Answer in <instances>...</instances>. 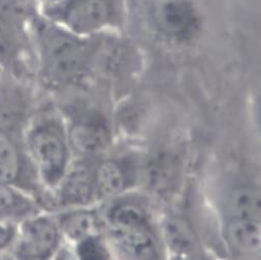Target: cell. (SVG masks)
I'll list each match as a JSON object with an SVG mask.
<instances>
[{
	"label": "cell",
	"mask_w": 261,
	"mask_h": 260,
	"mask_svg": "<svg viewBox=\"0 0 261 260\" xmlns=\"http://www.w3.org/2000/svg\"><path fill=\"white\" fill-rule=\"evenodd\" d=\"M38 103L35 84L2 73L0 76V182L31 194L45 211L49 193L28 155L26 126Z\"/></svg>",
	"instance_id": "6da1fadb"
},
{
	"label": "cell",
	"mask_w": 261,
	"mask_h": 260,
	"mask_svg": "<svg viewBox=\"0 0 261 260\" xmlns=\"http://www.w3.org/2000/svg\"><path fill=\"white\" fill-rule=\"evenodd\" d=\"M33 82L47 89H56L73 80L89 66L90 47L76 36L42 18L37 11L33 20Z\"/></svg>",
	"instance_id": "7a4b0ae2"
},
{
	"label": "cell",
	"mask_w": 261,
	"mask_h": 260,
	"mask_svg": "<svg viewBox=\"0 0 261 260\" xmlns=\"http://www.w3.org/2000/svg\"><path fill=\"white\" fill-rule=\"evenodd\" d=\"M25 143L37 176L50 193L59 184L73 158L66 123L51 107L38 105L26 126Z\"/></svg>",
	"instance_id": "3957f363"
},
{
	"label": "cell",
	"mask_w": 261,
	"mask_h": 260,
	"mask_svg": "<svg viewBox=\"0 0 261 260\" xmlns=\"http://www.w3.org/2000/svg\"><path fill=\"white\" fill-rule=\"evenodd\" d=\"M32 0H0V72L33 82Z\"/></svg>",
	"instance_id": "277c9868"
},
{
	"label": "cell",
	"mask_w": 261,
	"mask_h": 260,
	"mask_svg": "<svg viewBox=\"0 0 261 260\" xmlns=\"http://www.w3.org/2000/svg\"><path fill=\"white\" fill-rule=\"evenodd\" d=\"M37 11L42 18L80 37L120 30L126 19L125 0H57Z\"/></svg>",
	"instance_id": "5b68a950"
},
{
	"label": "cell",
	"mask_w": 261,
	"mask_h": 260,
	"mask_svg": "<svg viewBox=\"0 0 261 260\" xmlns=\"http://www.w3.org/2000/svg\"><path fill=\"white\" fill-rule=\"evenodd\" d=\"M63 243L54 213L42 211L18 224L11 253L17 260H52Z\"/></svg>",
	"instance_id": "8992f818"
},
{
	"label": "cell",
	"mask_w": 261,
	"mask_h": 260,
	"mask_svg": "<svg viewBox=\"0 0 261 260\" xmlns=\"http://www.w3.org/2000/svg\"><path fill=\"white\" fill-rule=\"evenodd\" d=\"M96 158L73 157L59 184L49 193L48 212L99 203L94 180Z\"/></svg>",
	"instance_id": "52a82bcc"
},
{
	"label": "cell",
	"mask_w": 261,
	"mask_h": 260,
	"mask_svg": "<svg viewBox=\"0 0 261 260\" xmlns=\"http://www.w3.org/2000/svg\"><path fill=\"white\" fill-rule=\"evenodd\" d=\"M105 235L112 247L115 260H168L159 227L106 226Z\"/></svg>",
	"instance_id": "ba28073f"
},
{
	"label": "cell",
	"mask_w": 261,
	"mask_h": 260,
	"mask_svg": "<svg viewBox=\"0 0 261 260\" xmlns=\"http://www.w3.org/2000/svg\"><path fill=\"white\" fill-rule=\"evenodd\" d=\"M140 169L129 157L95 159L94 180L99 203L130 192L140 179Z\"/></svg>",
	"instance_id": "9c48e42d"
},
{
	"label": "cell",
	"mask_w": 261,
	"mask_h": 260,
	"mask_svg": "<svg viewBox=\"0 0 261 260\" xmlns=\"http://www.w3.org/2000/svg\"><path fill=\"white\" fill-rule=\"evenodd\" d=\"M73 157L98 158L111 145V132L103 121L86 118L66 124Z\"/></svg>",
	"instance_id": "30bf717a"
},
{
	"label": "cell",
	"mask_w": 261,
	"mask_h": 260,
	"mask_svg": "<svg viewBox=\"0 0 261 260\" xmlns=\"http://www.w3.org/2000/svg\"><path fill=\"white\" fill-rule=\"evenodd\" d=\"M99 210L108 227L136 228L155 226L152 211L144 199L132 194V191L111 198Z\"/></svg>",
	"instance_id": "8fae6325"
},
{
	"label": "cell",
	"mask_w": 261,
	"mask_h": 260,
	"mask_svg": "<svg viewBox=\"0 0 261 260\" xmlns=\"http://www.w3.org/2000/svg\"><path fill=\"white\" fill-rule=\"evenodd\" d=\"M156 20L163 33L178 40L193 37L199 28V17L191 0H160Z\"/></svg>",
	"instance_id": "7c38bea8"
},
{
	"label": "cell",
	"mask_w": 261,
	"mask_h": 260,
	"mask_svg": "<svg viewBox=\"0 0 261 260\" xmlns=\"http://www.w3.org/2000/svg\"><path fill=\"white\" fill-rule=\"evenodd\" d=\"M63 241L74 245L105 232L106 224L96 205L64 209L54 212Z\"/></svg>",
	"instance_id": "4fadbf2b"
},
{
	"label": "cell",
	"mask_w": 261,
	"mask_h": 260,
	"mask_svg": "<svg viewBox=\"0 0 261 260\" xmlns=\"http://www.w3.org/2000/svg\"><path fill=\"white\" fill-rule=\"evenodd\" d=\"M168 260H197L203 257L198 237L180 217H168L159 227Z\"/></svg>",
	"instance_id": "5bb4252c"
},
{
	"label": "cell",
	"mask_w": 261,
	"mask_h": 260,
	"mask_svg": "<svg viewBox=\"0 0 261 260\" xmlns=\"http://www.w3.org/2000/svg\"><path fill=\"white\" fill-rule=\"evenodd\" d=\"M222 233L224 242L234 256L258 260L261 241L260 221L224 219Z\"/></svg>",
	"instance_id": "9a60e30c"
},
{
	"label": "cell",
	"mask_w": 261,
	"mask_h": 260,
	"mask_svg": "<svg viewBox=\"0 0 261 260\" xmlns=\"http://www.w3.org/2000/svg\"><path fill=\"white\" fill-rule=\"evenodd\" d=\"M224 219L260 221V190L256 186L239 185L229 189L222 199Z\"/></svg>",
	"instance_id": "2e32d148"
},
{
	"label": "cell",
	"mask_w": 261,
	"mask_h": 260,
	"mask_svg": "<svg viewBox=\"0 0 261 260\" xmlns=\"http://www.w3.org/2000/svg\"><path fill=\"white\" fill-rule=\"evenodd\" d=\"M42 211L39 202L31 194L16 186L0 182V221L20 223Z\"/></svg>",
	"instance_id": "e0dca14e"
},
{
	"label": "cell",
	"mask_w": 261,
	"mask_h": 260,
	"mask_svg": "<svg viewBox=\"0 0 261 260\" xmlns=\"http://www.w3.org/2000/svg\"><path fill=\"white\" fill-rule=\"evenodd\" d=\"M71 247L77 260H115L105 232L87 238Z\"/></svg>",
	"instance_id": "ac0fdd59"
},
{
	"label": "cell",
	"mask_w": 261,
	"mask_h": 260,
	"mask_svg": "<svg viewBox=\"0 0 261 260\" xmlns=\"http://www.w3.org/2000/svg\"><path fill=\"white\" fill-rule=\"evenodd\" d=\"M18 224L14 221H0V254L11 252L16 241Z\"/></svg>",
	"instance_id": "d6986e66"
},
{
	"label": "cell",
	"mask_w": 261,
	"mask_h": 260,
	"mask_svg": "<svg viewBox=\"0 0 261 260\" xmlns=\"http://www.w3.org/2000/svg\"><path fill=\"white\" fill-rule=\"evenodd\" d=\"M52 260H77V259L74 255L72 247L69 244L64 242Z\"/></svg>",
	"instance_id": "ffe728a7"
},
{
	"label": "cell",
	"mask_w": 261,
	"mask_h": 260,
	"mask_svg": "<svg viewBox=\"0 0 261 260\" xmlns=\"http://www.w3.org/2000/svg\"><path fill=\"white\" fill-rule=\"evenodd\" d=\"M32 2L36 5V7H41V6H46V5H50V4H53L55 2H57V0H32Z\"/></svg>",
	"instance_id": "44dd1931"
},
{
	"label": "cell",
	"mask_w": 261,
	"mask_h": 260,
	"mask_svg": "<svg viewBox=\"0 0 261 260\" xmlns=\"http://www.w3.org/2000/svg\"><path fill=\"white\" fill-rule=\"evenodd\" d=\"M0 260H17L11 252L0 254Z\"/></svg>",
	"instance_id": "7402d4cb"
},
{
	"label": "cell",
	"mask_w": 261,
	"mask_h": 260,
	"mask_svg": "<svg viewBox=\"0 0 261 260\" xmlns=\"http://www.w3.org/2000/svg\"><path fill=\"white\" fill-rule=\"evenodd\" d=\"M197 260H205V259H204V257H202V258H200V259H197Z\"/></svg>",
	"instance_id": "603a6c76"
},
{
	"label": "cell",
	"mask_w": 261,
	"mask_h": 260,
	"mask_svg": "<svg viewBox=\"0 0 261 260\" xmlns=\"http://www.w3.org/2000/svg\"><path fill=\"white\" fill-rule=\"evenodd\" d=\"M0 76H2V72H0Z\"/></svg>",
	"instance_id": "cb8c5ba5"
}]
</instances>
